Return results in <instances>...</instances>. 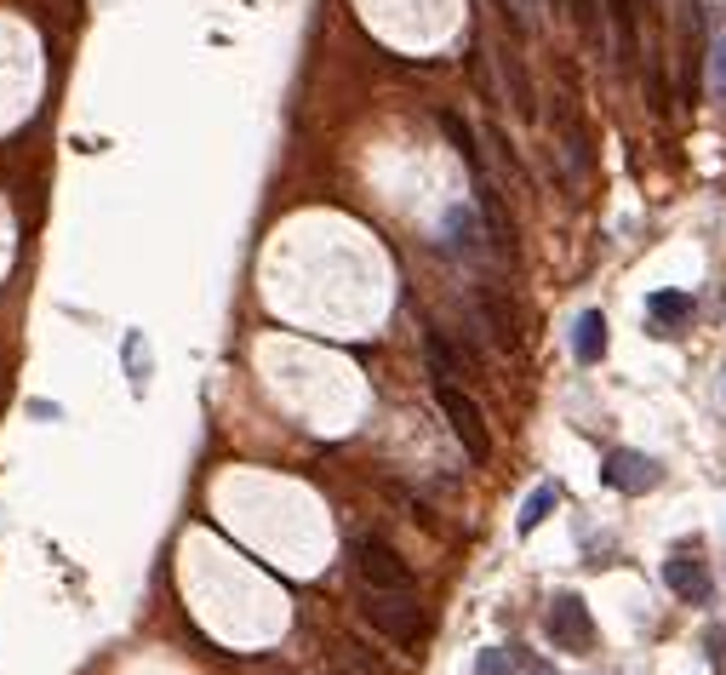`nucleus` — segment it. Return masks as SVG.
Masks as SVG:
<instances>
[{"instance_id":"nucleus-1","label":"nucleus","mask_w":726,"mask_h":675,"mask_svg":"<svg viewBox=\"0 0 726 675\" xmlns=\"http://www.w3.org/2000/svg\"><path fill=\"white\" fill-rule=\"evenodd\" d=\"M361 618L395 647H418L423 641V607L412 590H366L361 595Z\"/></svg>"},{"instance_id":"nucleus-2","label":"nucleus","mask_w":726,"mask_h":675,"mask_svg":"<svg viewBox=\"0 0 726 675\" xmlns=\"http://www.w3.org/2000/svg\"><path fill=\"white\" fill-rule=\"evenodd\" d=\"M435 401H441L446 423H453L464 458L469 464H487L492 458V435H487V418H481V407H475V395L464 384H453V379H435Z\"/></svg>"},{"instance_id":"nucleus-3","label":"nucleus","mask_w":726,"mask_h":675,"mask_svg":"<svg viewBox=\"0 0 726 675\" xmlns=\"http://www.w3.org/2000/svg\"><path fill=\"white\" fill-rule=\"evenodd\" d=\"M355 572L366 590H412V567L400 561V549H389L384 538H355Z\"/></svg>"},{"instance_id":"nucleus-4","label":"nucleus","mask_w":726,"mask_h":675,"mask_svg":"<svg viewBox=\"0 0 726 675\" xmlns=\"http://www.w3.org/2000/svg\"><path fill=\"white\" fill-rule=\"evenodd\" d=\"M543 630H549V641H555V647H566V653H589V647H595V618L584 607V595H555V602H549Z\"/></svg>"},{"instance_id":"nucleus-5","label":"nucleus","mask_w":726,"mask_h":675,"mask_svg":"<svg viewBox=\"0 0 726 675\" xmlns=\"http://www.w3.org/2000/svg\"><path fill=\"white\" fill-rule=\"evenodd\" d=\"M600 481H607L612 492H653L664 481V469L658 458H646V453H630V446H618V453H607V469H600Z\"/></svg>"},{"instance_id":"nucleus-6","label":"nucleus","mask_w":726,"mask_h":675,"mask_svg":"<svg viewBox=\"0 0 726 675\" xmlns=\"http://www.w3.org/2000/svg\"><path fill=\"white\" fill-rule=\"evenodd\" d=\"M664 584L681 595V602H710V595H715L710 561L698 556V549H675V556L664 561Z\"/></svg>"},{"instance_id":"nucleus-7","label":"nucleus","mask_w":726,"mask_h":675,"mask_svg":"<svg viewBox=\"0 0 726 675\" xmlns=\"http://www.w3.org/2000/svg\"><path fill=\"white\" fill-rule=\"evenodd\" d=\"M497 74H504V97L515 104V115L532 120L538 115V92H532V74H527V63H520V53H515L510 40L497 46Z\"/></svg>"},{"instance_id":"nucleus-8","label":"nucleus","mask_w":726,"mask_h":675,"mask_svg":"<svg viewBox=\"0 0 726 675\" xmlns=\"http://www.w3.org/2000/svg\"><path fill=\"white\" fill-rule=\"evenodd\" d=\"M572 356H578L584 366H595L600 356H607V315H600V310L578 315V327H572Z\"/></svg>"},{"instance_id":"nucleus-9","label":"nucleus","mask_w":726,"mask_h":675,"mask_svg":"<svg viewBox=\"0 0 726 675\" xmlns=\"http://www.w3.org/2000/svg\"><path fill=\"white\" fill-rule=\"evenodd\" d=\"M423 356H430V379H469V361L458 356V349L453 344H446V333L441 327H430V333H423Z\"/></svg>"},{"instance_id":"nucleus-10","label":"nucleus","mask_w":726,"mask_h":675,"mask_svg":"<svg viewBox=\"0 0 726 675\" xmlns=\"http://www.w3.org/2000/svg\"><path fill=\"white\" fill-rule=\"evenodd\" d=\"M646 315H653L664 333H675L681 321H692V292H675V287L669 292H653V298H646Z\"/></svg>"},{"instance_id":"nucleus-11","label":"nucleus","mask_w":726,"mask_h":675,"mask_svg":"<svg viewBox=\"0 0 726 675\" xmlns=\"http://www.w3.org/2000/svg\"><path fill=\"white\" fill-rule=\"evenodd\" d=\"M446 253H458V258H475V253H481V230H475V212H464V207L446 212Z\"/></svg>"},{"instance_id":"nucleus-12","label":"nucleus","mask_w":726,"mask_h":675,"mask_svg":"<svg viewBox=\"0 0 726 675\" xmlns=\"http://www.w3.org/2000/svg\"><path fill=\"white\" fill-rule=\"evenodd\" d=\"M555 504H561V487H555V481H543V487L527 498V504H520V533H538Z\"/></svg>"},{"instance_id":"nucleus-13","label":"nucleus","mask_w":726,"mask_h":675,"mask_svg":"<svg viewBox=\"0 0 726 675\" xmlns=\"http://www.w3.org/2000/svg\"><path fill=\"white\" fill-rule=\"evenodd\" d=\"M441 132L453 138V149L464 155V166H469V172H481V149H475V132L464 127V120H458L453 109H441Z\"/></svg>"},{"instance_id":"nucleus-14","label":"nucleus","mask_w":726,"mask_h":675,"mask_svg":"<svg viewBox=\"0 0 726 675\" xmlns=\"http://www.w3.org/2000/svg\"><path fill=\"white\" fill-rule=\"evenodd\" d=\"M543 12H549V0H504V18L515 30H543Z\"/></svg>"},{"instance_id":"nucleus-15","label":"nucleus","mask_w":726,"mask_h":675,"mask_svg":"<svg viewBox=\"0 0 726 675\" xmlns=\"http://www.w3.org/2000/svg\"><path fill=\"white\" fill-rule=\"evenodd\" d=\"M572 18H578V30H584L589 46L607 40V23H600V7H595V0H572Z\"/></svg>"},{"instance_id":"nucleus-16","label":"nucleus","mask_w":726,"mask_h":675,"mask_svg":"<svg viewBox=\"0 0 726 675\" xmlns=\"http://www.w3.org/2000/svg\"><path fill=\"white\" fill-rule=\"evenodd\" d=\"M710 92L726 104V30L710 40Z\"/></svg>"},{"instance_id":"nucleus-17","label":"nucleus","mask_w":726,"mask_h":675,"mask_svg":"<svg viewBox=\"0 0 726 675\" xmlns=\"http://www.w3.org/2000/svg\"><path fill=\"white\" fill-rule=\"evenodd\" d=\"M515 670H520V659L504 653V647H487V653L475 659V675H515Z\"/></svg>"},{"instance_id":"nucleus-18","label":"nucleus","mask_w":726,"mask_h":675,"mask_svg":"<svg viewBox=\"0 0 726 675\" xmlns=\"http://www.w3.org/2000/svg\"><path fill=\"white\" fill-rule=\"evenodd\" d=\"M710 659H715V675H726V630H710Z\"/></svg>"},{"instance_id":"nucleus-19","label":"nucleus","mask_w":726,"mask_h":675,"mask_svg":"<svg viewBox=\"0 0 726 675\" xmlns=\"http://www.w3.org/2000/svg\"><path fill=\"white\" fill-rule=\"evenodd\" d=\"M520 659V653H515ZM520 670H527V675H555V670H549V664H538V659H520Z\"/></svg>"}]
</instances>
